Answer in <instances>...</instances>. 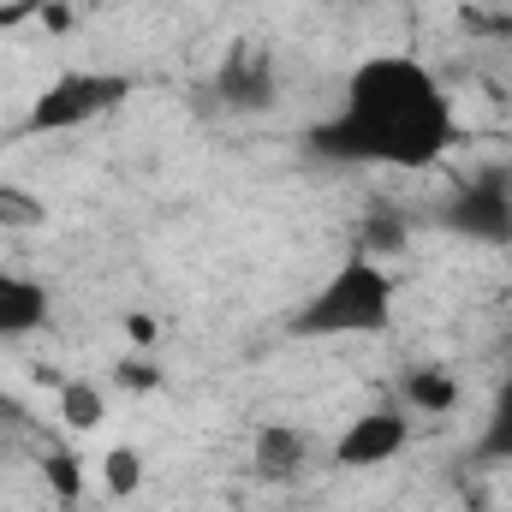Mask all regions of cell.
Segmentation results:
<instances>
[{
  "instance_id": "obj_5",
  "label": "cell",
  "mask_w": 512,
  "mask_h": 512,
  "mask_svg": "<svg viewBox=\"0 0 512 512\" xmlns=\"http://www.w3.org/2000/svg\"><path fill=\"white\" fill-rule=\"evenodd\" d=\"M411 435H417V423H411V411L405 405H370V411H358L340 435H334V465L340 471H376V465H393L405 447H411Z\"/></svg>"
},
{
  "instance_id": "obj_12",
  "label": "cell",
  "mask_w": 512,
  "mask_h": 512,
  "mask_svg": "<svg viewBox=\"0 0 512 512\" xmlns=\"http://www.w3.org/2000/svg\"><path fill=\"white\" fill-rule=\"evenodd\" d=\"M102 489H108V501H137L143 495V453L131 441H114L102 453Z\"/></svg>"
},
{
  "instance_id": "obj_4",
  "label": "cell",
  "mask_w": 512,
  "mask_h": 512,
  "mask_svg": "<svg viewBox=\"0 0 512 512\" xmlns=\"http://www.w3.org/2000/svg\"><path fill=\"white\" fill-rule=\"evenodd\" d=\"M441 227L465 245H489L507 251L512 245V167H477L465 173L447 197H441Z\"/></svg>"
},
{
  "instance_id": "obj_9",
  "label": "cell",
  "mask_w": 512,
  "mask_h": 512,
  "mask_svg": "<svg viewBox=\"0 0 512 512\" xmlns=\"http://www.w3.org/2000/svg\"><path fill=\"white\" fill-rule=\"evenodd\" d=\"M251 465H256V477H268V483H292L310 465V429H298V423H262L251 441Z\"/></svg>"
},
{
  "instance_id": "obj_15",
  "label": "cell",
  "mask_w": 512,
  "mask_h": 512,
  "mask_svg": "<svg viewBox=\"0 0 512 512\" xmlns=\"http://www.w3.org/2000/svg\"><path fill=\"white\" fill-rule=\"evenodd\" d=\"M120 387H161V370H149V364H120Z\"/></svg>"
},
{
  "instance_id": "obj_8",
  "label": "cell",
  "mask_w": 512,
  "mask_h": 512,
  "mask_svg": "<svg viewBox=\"0 0 512 512\" xmlns=\"http://www.w3.org/2000/svg\"><path fill=\"white\" fill-rule=\"evenodd\" d=\"M459 399H465V382L447 364H411L399 370V387H393V405H405L411 417H447L459 411Z\"/></svg>"
},
{
  "instance_id": "obj_6",
  "label": "cell",
  "mask_w": 512,
  "mask_h": 512,
  "mask_svg": "<svg viewBox=\"0 0 512 512\" xmlns=\"http://www.w3.org/2000/svg\"><path fill=\"white\" fill-rule=\"evenodd\" d=\"M209 96L227 108V114H268L280 102V66L262 54V48H233L215 78H209Z\"/></svg>"
},
{
  "instance_id": "obj_2",
  "label": "cell",
  "mask_w": 512,
  "mask_h": 512,
  "mask_svg": "<svg viewBox=\"0 0 512 512\" xmlns=\"http://www.w3.org/2000/svg\"><path fill=\"white\" fill-rule=\"evenodd\" d=\"M393 316H399V274L382 256L352 251L286 316V334L292 340H376L393 328Z\"/></svg>"
},
{
  "instance_id": "obj_3",
  "label": "cell",
  "mask_w": 512,
  "mask_h": 512,
  "mask_svg": "<svg viewBox=\"0 0 512 512\" xmlns=\"http://www.w3.org/2000/svg\"><path fill=\"white\" fill-rule=\"evenodd\" d=\"M131 84L120 72H84V66H72V72H60L36 102H30V114H24V137H60V131H84L96 126V120H108L114 108H126Z\"/></svg>"
},
{
  "instance_id": "obj_1",
  "label": "cell",
  "mask_w": 512,
  "mask_h": 512,
  "mask_svg": "<svg viewBox=\"0 0 512 512\" xmlns=\"http://www.w3.org/2000/svg\"><path fill=\"white\" fill-rule=\"evenodd\" d=\"M459 143V108L435 66L417 54H364L340 102L304 126V149L328 167H387V173H429Z\"/></svg>"
},
{
  "instance_id": "obj_13",
  "label": "cell",
  "mask_w": 512,
  "mask_h": 512,
  "mask_svg": "<svg viewBox=\"0 0 512 512\" xmlns=\"http://www.w3.org/2000/svg\"><path fill=\"white\" fill-rule=\"evenodd\" d=\"M42 483H48V495L60 507H78L84 501V465H78V453L72 447H48L42 453Z\"/></svg>"
},
{
  "instance_id": "obj_11",
  "label": "cell",
  "mask_w": 512,
  "mask_h": 512,
  "mask_svg": "<svg viewBox=\"0 0 512 512\" xmlns=\"http://www.w3.org/2000/svg\"><path fill=\"white\" fill-rule=\"evenodd\" d=\"M477 459L512 465V376L495 387V399H489V417H483V429H477Z\"/></svg>"
},
{
  "instance_id": "obj_17",
  "label": "cell",
  "mask_w": 512,
  "mask_h": 512,
  "mask_svg": "<svg viewBox=\"0 0 512 512\" xmlns=\"http://www.w3.org/2000/svg\"><path fill=\"white\" fill-rule=\"evenodd\" d=\"M0 417H12V399H6V393H0Z\"/></svg>"
},
{
  "instance_id": "obj_7",
  "label": "cell",
  "mask_w": 512,
  "mask_h": 512,
  "mask_svg": "<svg viewBox=\"0 0 512 512\" xmlns=\"http://www.w3.org/2000/svg\"><path fill=\"white\" fill-rule=\"evenodd\" d=\"M54 316V298L36 274H18V268H0V340H24V334H42Z\"/></svg>"
},
{
  "instance_id": "obj_10",
  "label": "cell",
  "mask_w": 512,
  "mask_h": 512,
  "mask_svg": "<svg viewBox=\"0 0 512 512\" xmlns=\"http://www.w3.org/2000/svg\"><path fill=\"white\" fill-rule=\"evenodd\" d=\"M54 411H60V423L72 435H96L108 423V393L96 382H84V376H72V382H60V393H54Z\"/></svg>"
},
{
  "instance_id": "obj_16",
  "label": "cell",
  "mask_w": 512,
  "mask_h": 512,
  "mask_svg": "<svg viewBox=\"0 0 512 512\" xmlns=\"http://www.w3.org/2000/svg\"><path fill=\"white\" fill-rule=\"evenodd\" d=\"M126 334L137 340V352H155V322L149 316H126Z\"/></svg>"
},
{
  "instance_id": "obj_14",
  "label": "cell",
  "mask_w": 512,
  "mask_h": 512,
  "mask_svg": "<svg viewBox=\"0 0 512 512\" xmlns=\"http://www.w3.org/2000/svg\"><path fill=\"white\" fill-rule=\"evenodd\" d=\"M48 209L36 191H18V185H0V227H42Z\"/></svg>"
}]
</instances>
